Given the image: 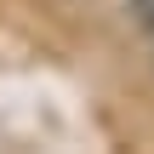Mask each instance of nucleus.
Instances as JSON below:
<instances>
[{"label":"nucleus","instance_id":"obj_1","mask_svg":"<svg viewBox=\"0 0 154 154\" xmlns=\"http://www.w3.org/2000/svg\"><path fill=\"white\" fill-rule=\"evenodd\" d=\"M126 11H131V23L143 34H154V0H126Z\"/></svg>","mask_w":154,"mask_h":154}]
</instances>
